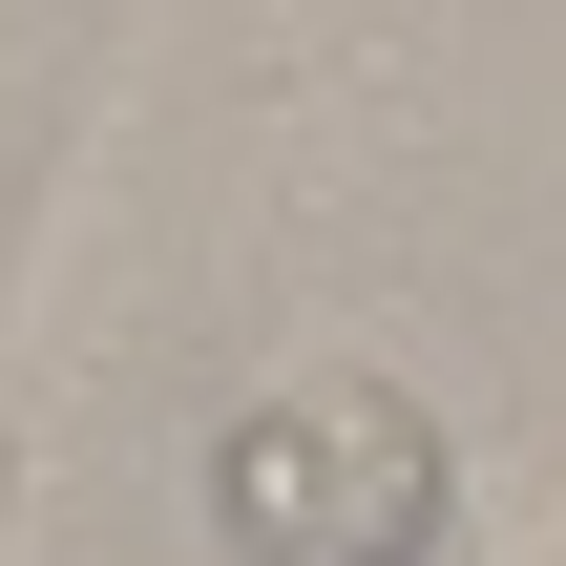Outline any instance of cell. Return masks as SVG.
Listing matches in <instances>:
<instances>
[{
  "instance_id": "obj_2",
  "label": "cell",
  "mask_w": 566,
  "mask_h": 566,
  "mask_svg": "<svg viewBox=\"0 0 566 566\" xmlns=\"http://www.w3.org/2000/svg\"><path fill=\"white\" fill-rule=\"evenodd\" d=\"M504 566H566V504H525V525H504Z\"/></svg>"
},
{
  "instance_id": "obj_1",
  "label": "cell",
  "mask_w": 566,
  "mask_h": 566,
  "mask_svg": "<svg viewBox=\"0 0 566 566\" xmlns=\"http://www.w3.org/2000/svg\"><path fill=\"white\" fill-rule=\"evenodd\" d=\"M441 525H462L441 399L378 357H294L210 420V546L231 566H441Z\"/></svg>"
}]
</instances>
